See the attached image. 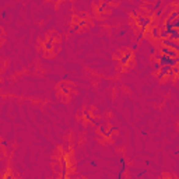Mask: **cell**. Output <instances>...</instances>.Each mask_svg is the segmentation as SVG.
Here are the masks:
<instances>
[{"mask_svg":"<svg viewBox=\"0 0 179 179\" xmlns=\"http://www.w3.org/2000/svg\"><path fill=\"white\" fill-rule=\"evenodd\" d=\"M157 60H158V63L161 64V66H176L178 64V57H169L166 56V55H159V56H157Z\"/></svg>","mask_w":179,"mask_h":179,"instance_id":"1","label":"cell"},{"mask_svg":"<svg viewBox=\"0 0 179 179\" xmlns=\"http://www.w3.org/2000/svg\"><path fill=\"white\" fill-rule=\"evenodd\" d=\"M151 17L148 16H139L136 18V24L140 27V31H143V32H146L147 28L150 27V24H151Z\"/></svg>","mask_w":179,"mask_h":179,"instance_id":"2","label":"cell"},{"mask_svg":"<svg viewBox=\"0 0 179 179\" xmlns=\"http://www.w3.org/2000/svg\"><path fill=\"white\" fill-rule=\"evenodd\" d=\"M174 76L172 74V67L171 66H161L158 70V79L163 80L164 77H171Z\"/></svg>","mask_w":179,"mask_h":179,"instance_id":"3","label":"cell"},{"mask_svg":"<svg viewBox=\"0 0 179 179\" xmlns=\"http://www.w3.org/2000/svg\"><path fill=\"white\" fill-rule=\"evenodd\" d=\"M161 43H163L164 46H168V48H172V49L178 50L179 46H178V41H174L171 38H163L161 39Z\"/></svg>","mask_w":179,"mask_h":179,"instance_id":"4","label":"cell"},{"mask_svg":"<svg viewBox=\"0 0 179 179\" xmlns=\"http://www.w3.org/2000/svg\"><path fill=\"white\" fill-rule=\"evenodd\" d=\"M60 164H62V174H60V178H67V169H69V163H67L66 157H62L60 158Z\"/></svg>","mask_w":179,"mask_h":179,"instance_id":"5","label":"cell"},{"mask_svg":"<svg viewBox=\"0 0 179 179\" xmlns=\"http://www.w3.org/2000/svg\"><path fill=\"white\" fill-rule=\"evenodd\" d=\"M161 53L163 55H166L169 57H178V50L172 49V48H168V46H161Z\"/></svg>","mask_w":179,"mask_h":179,"instance_id":"6","label":"cell"},{"mask_svg":"<svg viewBox=\"0 0 179 179\" xmlns=\"http://www.w3.org/2000/svg\"><path fill=\"white\" fill-rule=\"evenodd\" d=\"M132 57H133V53L132 52H125L122 55V57H120V64H122V66H127V64L130 63Z\"/></svg>","mask_w":179,"mask_h":179,"instance_id":"7","label":"cell"},{"mask_svg":"<svg viewBox=\"0 0 179 179\" xmlns=\"http://www.w3.org/2000/svg\"><path fill=\"white\" fill-rule=\"evenodd\" d=\"M168 31V38H171V39L174 41H178L179 39V32H178V28H169Z\"/></svg>","mask_w":179,"mask_h":179,"instance_id":"8","label":"cell"},{"mask_svg":"<svg viewBox=\"0 0 179 179\" xmlns=\"http://www.w3.org/2000/svg\"><path fill=\"white\" fill-rule=\"evenodd\" d=\"M84 118H86V120L94 123V125H100V123H98V119H95V118H93L91 115H88V112H84Z\"/></svg>","mask_w":179,"mask_h":179,"instance_id":"9","label":"cell"},{"mask_svg":"<svg viewBox=\"0 0 179 179\" xmlns=\"http://www.w3.org/2000/svg\"><path fill=\"white\" fill-rule=\"evenodd\" d=\"M150 32H151V37L155 38V39H159V28H157V27H153L151 30H150Z\"/></svg>","mask_w":179,"mask_h":179,"instance_id":"10","label":"cell"},{"mask_svg":"<svg viewBox=\"0 0 179 179\" xmlns=\"http://www.w3.org/2000/svg\"><path fill=\"white\" fill-rule=\"evenodd\" d=\"M178 16H179V11L178 10H174L172 13L168 16V18H166L165 21H174V20H176V18H178Z\"/></svg>","mask_w":179,"mask_h":179,"instance_id":"11","label":"cell"},{"mask_svg":"<svg viewBox=\"0 0 179 179\" xmlns=\"http://www.w3.org/2000/svg\"><path fill=\"white\" fill-rule=\"evenodd\" d=\"M53 48V38H49V39L45 42V49L46 50H50Z\"/></svg>","mask_w":179,"mask_h":179,"instance_id":"12","label":"cell"},{"mask_svg":"<svg viewBox=\"0 0 179 179\" xmlns=\"http://www.w3.org/2000/svg\"><path fill=\"white\" fill-rule=\"evenodd\" d=\"M87 25V21H80V24H77L76 27H74L73 30H71V32H74V31H77V30H80L81 27H86Z\"/></svg>","mask_w":179,"mask_h":179,"instance_id":"13","label":"cell"},{"mask_svg":"<svg viewBox=\"0 0 179 179\" xmlns=\"http://www.w3.org/2000/svg\"><path fill=\"white\" fill-rule=\"evenodd\" d=\"M161 3H163V0H157V3L154 4V7L151 9L153 11H157V10H159V6H161Z\"/></svg>","mask_w":179,"mask_h":179,"instance_id":"14","label":"cell"},{"mask_svg":"<svg viewBox=\"0 0 179 179\" xmlns=\"http://www.w3.org/2000/svg\"><path fill=\"white\" fill-rule=\"evenodd\" d=\"M106 3H108V0H105V2H104L102 4H100V6H98V11H100V13H102V11L105 10V7H106Z\"/></svg>","mask_w":179,"mask_h":179,"instance_id":"15","label":"cell"},{"mask_svg":"<svg viewBox=\"0 0 179 179\" xmlns=\"http://www.w3.org/2000/svg\"><path fill=\"white\" fill-rule=\"evenodd\" d=\"M144 175H147V171H146V169H143V171H140V172L137 174V178H143Z\"/></svg>","mask_w":179,"mask_h":179,"instance_id":"16","label":"cell"},{"mask_svg":"<svg viewBox=\"0 0 179 179\" xmlns=\"http://www.w3.org/2000/svg\"><path fill=\"white\" fill-rule=\"evenodd\" d=\"M159 67H161V64L158 63V60H155V62H154V69H155L157 71H158V70H159Z\"/></svg>","mask_w":179,"mask_h":179,"instance_id":"17","label":"cell"},{"mask_svg":"<svg viewBox=\"0 0 179 179\" xmlns=\"http://www.w3.org/2000/svg\"><path fill=\"white\" fill-rule=\"evenodd\" d=\"M143 37H144V32H143V31H140L139 35H137V41H141V39H143Z\"/></svg>","mask_w":179,"mask_h":179,"instance_id":"18","label":"cell"},{"mask_svg":"<svg viewBox=\"0 0 179 179\" xmlns=\"http://www.w3.org/2000/svg\"><path fill=\"white\" fill-rule=\"evenodd\" d=\"M100 132H101V134H104V133L106 132V126H101L100 127Z\"/></svg>","mask_w":179,"mask_h":179,"instance_id":"19","label":"cell"},{"mask_svg":"<svg viewBox=\"0 0 179 179\" xmlns=\"http://www.w3.org/2000/svg\"><path fill=\"white\" fill-rule=\"evenodd\" d=\"M109 132L112 133V132H116V126H111L109 127Z\"/></svg>","mask_w":179,"mask_h":179,"instance_id":"20","label":"cell"},{"mask_svg":"<svg viewBox=\"0 0 179 179\" xmlns=\"http://www.w3.org/2000/svg\"><path fill=\"white\" fill-rule=\"evenodd\" d=\"M154 52H155V48L151 46V49H150V53H154Z\"/></svg>","mask_w":179,"mask_h":179,"instance_id":"21","label":"cell"},{"mask_svg":"<svg viewBox=\"0 0 179 179\" xmlns=\"http://www.w3.org/2000/svg\"><path fill=\"white\" fill-rule=\"evenodd\" d=\"M0 144H2V146H7V141H4L3 140V141H0Z\"/></svg>","mask_w":179,"mask_h":179,"instance_id":"22","label":"cell"},{"mask_svg":"<svg viewBox=\"0 0 179 179\" xmlns=\"http://www.w3.org/2000/svg\"><path fill=\"white\" fill-rule=\"evenodd\" d=\"M53 2H57V0H53Z\"/></svg>","mask_w":179,"mask_h":179,"instance_id":"23","label":"cell"}]
</instances>
